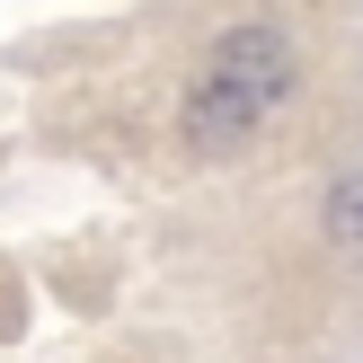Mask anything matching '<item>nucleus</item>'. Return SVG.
<instances>
[{
    "label": "nucleus",
    "instance_id": "nucleus-1",
    "mask_svg": "<svg viewBox=\"0 0 363 363\" xmlns=\"http://www.w3.org/2000/svg\"><path fill=\"white\" fill-rule=\"evenodd\" d=\"M284 89H293V53H284L266 27L230 35V45L213 53L204 89H195V142H230V133H248V124H257Z\"/></svg>",
    "mask_w": 363,
    "mask_h": 363
},
{
    "label": "nucleus",
    "instance_id": "nucleus-2",
    "mask_svg": "<svg viewBox=\"0 0 363 363\" xmlns=\"http://www.w3.org/2000/svg\"><path fill=\"white\" fill-rule=\"evenodd\" d=\"M337 230L363 248V186H346V195H337Z\"/></svg>",
    "mask_w": 363,
    "mask_h": 363
}]
</instances>
